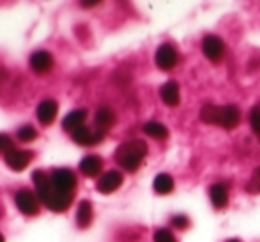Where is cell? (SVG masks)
Here are the masks:
<instances>
[{"label": "cell", "instance_id": "obj_1", "mask_svg": "<svg viewBox=\"0 0 260 242\" xmlns=\"http://www.w3.org/2000/svg\"><path fill=\"white\" fill-rule=\"evenodd\" d=\"M32 180L36 185L38 198L41 199L45 206H48L54 212H62L70 206V203L73 201V192H62L59 189L54 187L52 180L43 173V171H34Z\"/></svg>", "mask_w": 260, "mask_h": 242}, {"label": "cell", "instance_id": "obj_2", "mask_svg": "<svg viewBox=\"0 0 260 242\" xmlns=\"http://www.w3.org/2000/svg\"><path fill=\"white\" fill-rule=\"evenodd\" d=\"M148 153V146L141 139H134V141H126L116 150V162L128 173H134L139 166H141L143 159Z\"/></svg>", "mask_w": 260, "mask_h": 242}, {"label": "cell", "instance_id": "obj_3", "mask_svg": "<svg viewBox=\"0 0 260 242\" xmlns=\"http://www.w3.org/2000/svg\"><path fill=\"white\" fill-rule=\"evenodd\" d=\"M15 201L20 212L25 214V216H36L40 212V203H38L36 194L29 189H20L15 196Z\"/></svg>", "mask_w": 260, "mask_h": 242}, {"label": "cell", "instance_id": "obj_4", "mask_svg": "<svg viewBox=\"0 0 260 242\" xmlns=\"http://www.w3.org/2000/svg\"><path fill=\"white\" fill-rule=\"evenodd\" d=\"M241 121V112L235 105H224V107H217V118H216V125L232 130L235 128Z\"/></svg>", "mask_w": 260, "mask_h": 242}, {"label": "cell", "instance_id": "obj_5", "mask_svg": "<svg viewBox=\"0 0 260 242\" xmlns=\"http://www.w3.org/2000/svg\"><path fill=\"white\" fill-rule=\"evenodd\" d=\"M52 184H54L55 189L62 192H73L77 185V178H75V173L70 169H54L52 171V177H50Z\"/></svg>", "mask_w": 260, "mask_h": 242}, {"label": "cell", "instance_id": "obj_6", "mask_svg": "<svg viewBox=\"0 0 260 242\" xmlns=\"http://www.w3.org/2000/svg\"><path fill=\"white\" fill-rule=\"evenodd\" d=\"M178 61V55H177V50H175L171 45L164 43L157 48V54H155V62L160 70L168 72V70H173L175 64Z\"/></svg>", "mask_w": 260, "mask_h": 242}, {"label": "cell", "instance_id": "obj_7", "mask_svg": "<svg viewBox=\"0 0 260 242\" xmlns=\"http://www.w3.org/2000/svg\"><path fill=\"white\" fill-rule=\"evenodd\" d=\"M6 164L11 167L13 171H23L32 160V153L27 152V150H16L13 148L11 152L6 153Z\"/></svg>", "mask_w": 260, "mask_h": 242}, {"label": "cell", "instance_id": "obj_8", "mask_svg": "<svg viewBox=\"0 0 260 242\" xmlns=\"http://www.w3.org/2000/svg\"><path fill=\"white\" fill-rule=\"evenodd\" d=\"M202 48H203L205 57L212 62H219L224 55V45L217 36H207L205 40H203Z\"/></svg>", "mask_w": 260, "mask_h": 242}, {"label": "cell", "instance_id": "obj_9", "mask_svg": "<svg viewBox=\"0 0 260 242\" xmlns=\"http://www.w3.org/2000/svg\"><path fill=\"white\" fill-rule=\"evenodd\" d=\"M121 182H123L121 173L112 169V171H107V173L96 182V189L100 192H104V194H111V192H114L116 189H119Z\"/></svg>", "mask_w": 260, "mask_h": 242}, {"label": "cell", "instance_id": "obj_10", "mask_svg": "<svg viewBox=\"0 0 260 242\" xmlns=\"http://www.w3.org/2000/svg\"><path fill=\"white\" fill-rule=\"evenodd\" d=\"M52 66H54V59H52V55L47 50H38L30 55V68H32V72L43 75V73L50 72Z\"/></svg>", "mask_w": 260, "mask_h": 242}, {"label": "cell", "instance_id": "obj_11", "mask_svg": "<svg viewBox=\"0 0 260 242\" xmlns=\"http://www.w3.org/2000/svg\"><path fill=\"white\" fill-rule=\"evenodd\" d=\"M116 123V114L112 112L111 107H102L96 111L94 114V127H96L98 132L105 134L107 130H111Z\"/></svg>", "mask_w": 260, "mask_h": 242}, {"label": "cell", "instance_id": "obj_12", "mask_svg": "<svg viewBox=\"0 0 260 242\" xmlns=\"http://www.w3.org/2000/svg\"><path fill=\"white\" fill-rule=\"evenodd\" d=\"M102 139H104V134H102V132H91L87 127H80L73 132V141L80 146L98 145V143H102Z\"/></svg>", "mask_w": 260, "mask_h": 242}, {"label": "cell", "instance_id": "obj_13", "mask_svg": "<svg viewBox=\"0 0 260 242\" xmlns=\"http://www.w3.org/2000/svg\"><path fill=\"white\" fill-rule=\"evenodd\" d=\"M36 116L43 125H50L55 119V116H57V101H54V100L41 101V103L38 105Z\"/></svg>", "mask_w": 260, "mask_h": 242}, {"label": "cell", "instance_id": "obj_14", "mask_svg": "<svg viewBox=\"0 0 260 242\" xmlns=\"http://www.w3.org/2000/svg\"><path fill=\"white\" fill-rule=\"evenodd\" d=\"M86 116H87L86 109H77V111H72L64 119H62V128L68 130V132H75L77 128L84 127Z\"/></svg>", "mask_w": 260, "mask_h": 242}, {"label": "cell", "instance_id": "obj_15", "mask_svg": "<svg viewBox=\"0 0 260 242\" xmlns=\"http://www.w3.org/2000/svg\"><path fill=\"white\" fill-rule=\"evenodd\" d=\"M160 100L164 101L170 107H175V105L180 103V87H178L177 82H166L162 87H160Z\"/></svg>", "mask_w": 260, "mask_h": 242}, {"label": "cell", "instance_id": "obj_16", "mask_svg": "<svg viewBox=\"0 0 260 242\" xmlns=\"http://www.w3.org/2000/svg\"><path fill=\"white\" fill-rule=\"evenodd\" d=\"M102 166H104V160H102L100 157L89 155V157H86V159H82V162H80V171H82L86 177H96L102 171Z\"/></svg>", "mask_w": 260, "mask_h": 242}, {"label": "cell", "instance_id": "obj_17", "mask_svg": "<svg viewBox=\"0 0 260 242\" xmlns=\"http://www.w3.org/2000/svg\"><path fill=\"white\" fill-rule=\"evenodd\" d=\"M209 194H210V201L214 203V206H216V209H223V206H226L228 191H226V187H224L223 184H214L212 187H210Z\"/></svg>", "mask_w": 260, "mask_h": 242}, {"label": "cell", "instance_id": "obj_18", "mask_svg": "<svg viewBox=\"0 0 260 242\" xmlns=\"http://www.w3.org/2000/svg\"><path fill=\"white\" fill-rule=\"evenodd\" d=\"M93 221V209L87 199L79 203V210H77V224L79 228H87Z\"/></svg>", "mask_w": 260, "mask_h": 242}, {"label": "cell", "instance_id": "obj_19", "mask_svg": "<svg viewBox=\"0 0 260 242\" xmlns=\"http://www.w3.org/2000/svg\"><path fill=\"white\" fill-rule=\"evenodd\" d=\"M173 187H175L173 178L166 173L157 175L155 180H153V189H155L159 194H170V192L173 191Z\"/></svg>", "mask_w": 260, "mask_h": 242}, {"label": "cell", "instance_id": "obj_20", "mask_svg": "<svg viewBox=\"0 0 260 242\" xmlns=\"http://www.w3.org/2000/svg\"><path fill=\"white\" fill-rule=\"evenodd\" d=\"M143 130H145V134H148L150 137H155V139H166L168 134H170L168 128L164 127L162 123H157V121H148V123H145Z\"/></svg>", "mask_w": 260, "mask_h": 242}, {"label": "cell", "instance_id": "obj_21", "mask_svg": "<svg viewBox=\"0 0 260 242\" xmlns=\"http://www.w3.org/2000/svg\"><path fill=\"white\" fill-rule=\"evenodd\" d=\"M18 139L20 141H23V143H30V141H34V139L38 137V132L34 130L32 127H30V125H25V127H22L18 130Z\"/></svg>", "mask_w": 260, "mask_h": 242}, {"label": "cell", "instance_id": "obj_22", "mask_svg": "<svg viewBox=\"0 0 260 242\" xmlns=\"http://www.w3.org/2000/svg\"><path fill=\"white\" fill-rule=\"evenodd\" d=\"M246 191H248V192H253V194L260 192V166L256 167L255 171H253L251 178H249L248 185H246Z\"/></svg>", "mask_w": 260, "mask_h": 242}, {"label": "cell", "instance_id": "obj_23", "mask_svg": "<svg viewBox=\"0 0 260 242\" xmlns=\"http://www.w3.org/2000/svg\"><path fill=\"white\" fill-rule=\"evenodd\" d=\"M153 242H177L168 228H159V230L153 233Z\"/></svg>", "mask_w": 260, "mask_h": 242}, {"label": "cell", "instance_id": "obj_24", "mask_svg": "<svg viewBox=\"0 0 260 242\" xmlns=\"http://www.w3.org/2000/svg\"><path fill=\"white\" fill-rule=\"evenodd\" d=\"M249 125L260 135V105H255L249 112Z\"/></svg>", "mask_w": 260, "mask_h": 242}, {"label": "cell", "instance_id": "obj_25", "mask_svg": "<svg viewBox=\"0 0 260 242\" xmlns=\"http://www.w3.org/2000/svg\"><path fill=\"white\" fill-rule=\"evenodd\" d=\"M15 148L13 145V139L8 134H0V153H8Z\"/></svg>", "mask_w": 260, "mask_h": 242}, {"label": "cell", "instance_id": "obj_26", "mask_svg": "<svg viewBox=\"0 0 260 242\" xmlns=\"http://www.w3.org/2000/svg\"><path fill=\"white\" fill-rule=\"evenodd\" d=\"M171 223H173V226L180 228V230H184V228L189 226V219L185 216H175L173 219H171Z\"/></svg>", "mask_w": 260, "mask_h": 242}, {"label": "cell", "instance_id": "obj_27", "mask_svg": "<svg viewBox=\"0 0 260 242\" xmlns=\"http://www.w3.org/2000/svg\"><path fill=\"white\" fill-rule=\"evenodd\" d=\"M100 2H96V0H91V2H82V8H94V6H98Z\"/></svg>", "mask_w": 260, "mask_h": 242}, {"label": "cell", "instance_id": "obj_28", "mask_svg": "<svg viewBox=\"0 0 260 242\" xmlns=\"http://www.w3.org/2000/svg\"><path fill=\"white\" fill-rule=\"evenodd\" d=\"M6 77H8V73H6V70H4V68H0V82H2V80H4Z\"/></svg>", "mask_w": 260, "mask_h": 242}, {"label": "cell", "instance_id": "obj_29", "mask_svg": "<svg viewBox=\"0 0 260 242\" xmlns=\"http://www.w3.org/2000/svg\"><path fill=\"white\" fill-rule=\"evenodd\" d=\"M226 242H241V240H237V238H230V240H226Z\"/></svg>", "mask_w": 260, "mask_h": 242}, {"label": "cell", "instance_id": "obj_30", "mask_svg": "<svg viewBox=\"0 0 260 242\" xmlns=\"http://www.w3.org/2000/svg\"><path fill=\"white\" fill-rule=\"evenodd\" d=\"M0 242H4V237H2V235H0Z\"/></svg>", "mask_w": 260, "mask_h": 242}, {"label": "cell", "instance_id": "obj_31", "mask_svg": "<svg viewBox=\"0 0 260 242\" xmlns=\"http://www.w3.org/2000/svg\"><path fill=\"white\" fill-rule=\"evenodd\" d=\"M258 139H260V135H258Z\"/></svg>", "mask_w": 260, "mask_h": 242}]
</instances>
